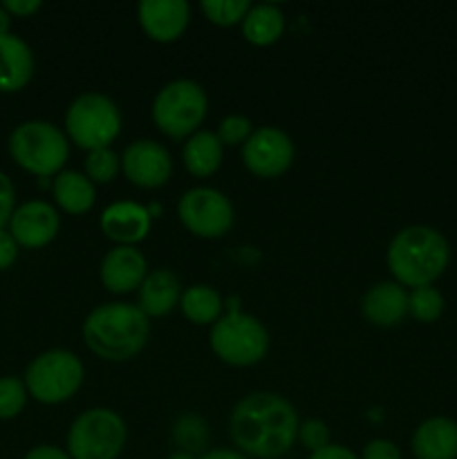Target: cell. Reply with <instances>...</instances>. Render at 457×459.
<instances>
[{"mask_svg": "<svg viewBox=\"0 0 457 459\" xmlns=\"http://www.w3.org/2000/svg\"><path fill=\"white\" fill-rule=\"evenodd\" d=\"M298 412L276 393H251L236 403L228 433L237 451L255 459H278L298 439Z\"/></svg>", "mask_w": 457, "mask_h": 459, "instance_id": "obj_1", "label": "cell"}, {"mask_svg": "<svg viewBox=\"0 0 457 459\" xmlns=\"http://www.w3.org/2000/svg\"><path fill=\"white\" fill-rule=\"evenodd\" d=\"M148 336L151 321L133 303H103L83 321L85 345L103 361H130L146 348Z\"/></svg>", "mask_w": 457, "mask_h": 459, "instance_id": "obj_2", "label": "cell"}, {"mask_svg": "<svg viewBox=\"0 0 457 459\" xmlns=\"http://www.w3.org/2000/svg\"><path fill=\"white\" fill-rule=\"evenodd\" d=\"M451 247L444 233L426 224H412L394 233L388 245L385 263L394 282L401 287L433 285L448 267Z\"/></svg>", "mask_w": 457, "mask_h": 459, "instance_id": "obj_3", "label": "cell"}, {"mask_svg": "<svg viewBox=\"0 0 457 459\" xmlns=\"http://www.w3.org/2000/svg\"><path fill=\"white\" fill-rule=\"evenodd\" d=\"M231 307L211 327V350L222 363L249 368L263 361L269 350V332L263 323L240 309V299L233 296Z\"/></svg>", "mask_w": 457, "mask_h": 459, "instance_id": "obj_4", "label": "cell"}, {"mask_svg": "<svg viewBox=\"0 0 457 459\" xmlns=\"http://www.w3.org/2000/svg\"><path fill=\"white\" fill-rule=\"evenodd\" d=\"M9 152L21 169L49 178L58 175L70 157L67 134L52 121H22L9 137Z\"/></svg>", "mask_w": 457, "mask_h": 459, "instance_id": "obj_5", "label": "cell"}, {"mask_svg": "<svg viewBox=\"0 0 457 459\" xmlns=\"http://www.w3.org/2000/svg\"><path fill=\"white\" fill-rule=\"evenodd\" d=\"M209 110L204 88L191 79H175L157 92L152 121L170 139H188L197 133Z\"/></svg>", "mask_w": 457, "mask_h": 459, "instance_id": "obj_6", "label": "cell"}, {"mask_svg": "<svg viewBox=\"0 0 457 459\" xmlns=\"http://www.w3.org/2000/svg\"><path fill=\"white\" fill-rule=\"evenodd\" d=\"M121 133V110L110 97L85 92L70 103L65 112V134L83 151L110 148Z\"/></svg>", "mask_w": 457, "mask_h": 459, "instance_id": "obj_7", "label": "cell"}, {"mask_svg": "<svg viewBox=\"0 0 457 459\" xmlns=\"http://www.w3.org/2000/svg\"><path fill=\"white\" fill-rule=\"evenodd\" d=\"M83 361L70 350H47L25 370L27 393L47 406H56L74 397L83 385Z\"/></svg>", "mask_w": 457, "mask_h": 459, "instance_id": "obj_8", "label": "cell"}, {"mask_svg": "<svg viewBox=\"0 0 457 459\" xmlns=\"http://www.w3.org/2000/svg\"><path fill=\"white\" fill-rule=\"evenodd\" d=\"M128 439V429L119 412L90 408L72 421L67 430V453L72 459H116Z\"/></svg>", "mask_w": 457, "mask_h": 459, "instance_id": "obj_9", "label": "cell"}, {"mask_svg": "<svg viewBox=\"0 0 457 459\" xmlns=\"http://www.w3.org/2000/svg\"><path fill=\"white\" fill-rule=\"evenodd\" d=\"M177 215L193 236L206 238V240L222 238L236 220L231 200L222 191L211 186L188 188L179 197Z\"/></svg>", "mask_w": 457, "mask_h": 459, "instance_id": "obj_10", "label": "cell"}, {"mask_svg": "<svg viewBox=\"0 0 457 459\" xmlns=\"http://www.w3.org/2000/svg\"><path fill=\"white\" fill-rule=\"evenodd\" d=\"M294 152V142L285 130L263 126L242 146V161L255 178L272 179L289 170Z\"/></svg>", "mask_w": 457, "mask_h": 459, "instance_id": "obj_11", "label": "cell"}, {"mask_svg": "<svg viewBox=\"0 0 457 459\" xmlns=\"http://www.w3.org/2000/svg\"><path fill=\"white\" fill-rule=\"evenodd\" d=\"M121 170L130 184L152 191V188L164 186L170 179L173 157L161 143L152 142V139H137V142L128 143L121 155Z\"/></svg>", "mask_w": 457, "mask_h": 459, "instance_id": "obj_12", "label": "cell"}, {"mask_svg": "<svg viewBox=\"0 0 457 459\" xmlns=\"http://www.w3.org/2000/svg\"><path fill=\"white\" fill-rule=\"evenodd\" d=\"M58 229H61L58 211L43 200L25 202L13 211L9 220V233L18 242V247H27V249L49 245L56 238Z\"/></svg>", "mask_w": 457, "mask_h": 459, "instance_id": "obj_13", "label": "cell"}, {"mask_svg": "<svg viewBox=\"0 0 457 459\" xmlns=\"http://www.w3.org/2000/svg\"><path fill=\"white\" fill-rule=\"evenodd\" d=\"M143 34L157 43H173L186 31L191 7L186 0H143L137 7Z\"/></svg>", "mask_w": 457, "mask_h": 459, "instance_id": "obj_14", "label": "cell"}, {"mask_svg": "<svg viewBox=\"0 0 457 459\" xmlns=\"http://www.w3.org/2000/svg\"><path fill=\"white\" fill-rule=\"evenodd\" d=\"M99 276L103 287L112 294H130L146 281L148 263L137 247L115 245L103 255Z\"/></svg>", "mask_w": 457, "mask_h": 459, "instance_id": "obj_15", "label": "cell"}, {"mask_svg": "<svg viewBox=\"0 0 457 459\" xmlns=\"http://www.w3.org/2000/svg\"><path fill=\"white\" fill-rule=\"evenodd\" d=\"M99 224L108 240L121 247H134L151 233L152 218L148 206L137 202H115L103 211Z\"/></svg>", "mask_w": 457, "mask_h": 459, "instance_id": "obj_16", "label": "cell"}, {"mask_svg": "<svg viewBox=\"0 0 457 459\" xmlns=\"http://www.w3.org/2000/svg\"><path fill=\"white\" fill-rule=\"evenodd\" d=\"M361 312L376 327H394L408 316V291L394 281L372 285L361 300Z\"/></svg>", "mask_w": 457, "mask_h": 459, "instance_id": "obj_17", "label": "cell"}, {"mask_svg": "<svg viewBox=\"0 0 457 459\" xmlns=\"http://www.w3.org/2000/svg\"><path fill=\"white\" fill-rule=\"evenodd\" d=\"M412 455L417 459H457V421L430 417L412 433Z\"/></svg>", "mask_w": 457, "mask_h": 459, "instance_id": "obj_18", "label": "cell"}, {"mask_svg": "<svg viewBox=\"0 0 457 459\" xmlns=\"http://www.w3.org/2000/svg\"><path fill=\"white\" fill-rule=\"evenodd\" d=\"M34 74V52L16 34L0 36V92L25 88Z\"/></svg>", "mask_w": 457, "mask_h": 459, "instance_id": "obj_19", "label": "cell"}, {"mask_svg": "<svg viewBox=\"0 0 457 459\" xmlns=\"http://www.w3.org/2000/svg\"><path fill=\"white\" fill-rule=\"evenodd\" d=\"M179 299H182V285L170 269L148 272L146 281L139 287V309L148 318L170 314L175 305H179Z\"/></svg>", "mask_w": 457, "mask_h": 459, "instance_id": "obj_20", "label": "cell"}, {"mask_svg": "<svg viewBox=\"0 0 457 459\" xmlns=\"http://www.w3.org/2000/svg\"><path fill=\"white\" fill-rule=\"evenodd\" d=\"M224 160V146L218 134L211 130H197L186 139L182 148V161L186 170L195 178H211L218 173Z\"/></svg>", "mask_w": 457, "mask_h": 459, "instance_id": "obj_21", "label": "cell"}, {"mask_svg": "<svg viewBox=\"0 0 457 459\" xmlns=\"http://www.w3.org/2000/svg\"><path fill=\"white\" fill-rule=\"evenodd\" d=\"M52 191L56 204L70 215L88 213L94 202H97L94 184L85 178V173H79V170H61L54 178Z\"/></svg>", "mask_w": 457, "mask_h": 459, "instance_id": "obj_22", "label": "cell"}, {"mask_svg": "<svg viewBox=\"0 0 457 459\" xmlns=\"http://www.w3.org/2000/svg\"><path fill=\"white\" fill-rule=\"evenodd\" d=\"M282 31H285V13L278 4L272 3L251 4L242 21V34L251 45H258V48L273 45L280 39Z\"/></svg>", "mask_w": 457, "mask_h": 459, "instance_id": "obj_23", "label": "cell"}, {"mask_svg": "<svg viewBox=\"0 0 457 459\" xmlns=\"http://www.w3.org/2000/svg\"><path fill=\"white\" fill-rule=\"evenodd\" d=\"M179 307L193 325H211L222 316V296L209 285H193L182 291Z\"/></svg>", "mask_w": 457, "mask_h": 459, "instance_id": "obj_24", "label": "cell"}, {"mask_svg": "<svg viewBox=\"0 0 457 459\" xmlns=\"http://www.w3.org/2000/svg\"><path fill=\"white\" fill-rule=\"evenodd\" d=\"M173 439L179 444L184 453H202L209 444V426L197 415H182L173 426Z\"/></svg>", "mask_w": 457, "mask_h": 459, "instance_id": "obj_25", "label": "cell"}, {"mask_svg": "<svg viewBox=\"0 0 457 459\" xmlns=\"http://www.w3.org/2000/svg\"><path fill=\"white\" fill-rule=\"evenodd\" d=\"M444 296L437 287H417L408 294V314L419 323H435L444 314Z\"/></svg>", "mask_w": 457, "mask_h": 459, "instance_id": "obj_26", "label": "cell"}, {"mask_svg": "<svg viewBox=\"0 0 457 459\" xmlns=\"http://www.w3.org/2000/svg\"><path fill=\"white\" fill-rule=\"evenodd\" d=\"M202 13L206 21L220 27H233L242 25L246 12L251 9L249 0H204L200 4Z\"/></svg>", "mask_w": 457, "mask_h": 459, "instance_id": "obj_27", "label": "cell"}, {"mask_svg": "<svg viewBox=\"0 0 457 459\" xmlns=\"http://www.w3.org/2000/svg\"><path fill=\"white\" fill-rule=\"evenodd\" d=\"M121 157L112 148H99L88 152L85 160V178L92 184H108L119 175Z\"/></svg>", "mask_w": 457, "mask_h": 459, "instance_id": "obj_28", "label": "cell"}, {"mask_svg": "<svg viewBox=\"0 0 457 459\" xmlns=\"http://www.w3.org/2000/svg\"><path fill=\"white\" fill-rule=\"evenodd\" d=\"M27 385L18 377H0V420H13L27 403Z\"/></svg>", "mask_w": 457, "mask_h": 459, "instance_id": "obj_29", "label": "cell"}, {"mask_svg": "<svg viewBox=\"0 0 457 459\" xmlns=\"http://www.w3.org/2000/svg\"><path fill=\"white\" fill-rule=\"evenodd\" d=\"M254 133V126L246 117L242 115H228L220 121L218 126V139L222 146H245L246 139Z\"/></svg>", "mask_w": 457, "mask_h": 459, "instance_id": "obj_30", "label": "cell"}, {"mask_svg": "<svg viewBox=\"0 0 457 459\" xmlns=\"http://www.w3.org/2000/svg\"><path fill=\"white\" fill-rule=\"evenodd\" d=\"M298 439L309 453H316L321 448L330 446V429H327L325 421L321 420H307L300 424L298 429Z\"/></svg>", "mask_w": 457, "mask_h": 459, "instance_id": "obj_31", "label": "cell"}, {"mask_svg": "<svg viewBox=\"0 0 457 459\" xmlns=\"http://www.w3.org/2000/svg\"><path fill=\"white\" fill-rule=\"evenodd\" d=\"M13 204H16V188H13L12 179L0 170V229L12 220Z\"/></svg>", "mask_w": 457, "mask_h": 459, "instance_id": "obj_32", "label": "cell"}, {"mask_svg": "<svg viewBox=\"0 0 457 459\" xmlns=\"http://www.w3.org/2000/svg\"><path fill=\"white\" fill-rule=\"evenodd\" d=\"M361 459H403L401 451L397 444L388 442V439H372L363 448Z\"/></svg>", "mask_w": 457, "mask_h": 459, "instance_id": "obj_33", "label": "cell"}, {"mask_svg": "<svg viewBox=\"0 0 457 459\" xmlns=\"http://www.w3.org/2000/svg\"><path fill=\"white\" fill-rule=\"evenodd\" d=\"M18 258V242L4 229H0V272L9 269Z\"/></svg>", "mask_w": 457, "mask_h": 459, "instance_id": "obj_34", "label": "cell"}, {"mask_svg": "<svg viewBox=\"0 0 457 459\" xmlns=\"http://www.w3.org/2000/svg\"><path fill=\"white\" fill-rule=\"evenodd\" d=\"M309 459H361L354 455V451H349L348 446H341V444H330V446L321 448L316 453H309Z\"/></svg>", "mask_w": 457, "mask_h": 459, "instance_id": "obj_35", "label": "cell"}, {"mask_svg": "<svg viewBox=\"0 0 457 459\" xmlns=\"http://www.w3.org/2000/svg\"><path fill=\"white\" fill-rule=\"evenodd\" d=\"M3 7L13 16H31L40 9V0H4Z\"/></svg>", "mask_w": 457, "mask_h": 459, "instance_id": "obj_36", "label": "cell"}, {"mask_svg": "<svg viewBox=\"0 0 457 459\" xmlns=\"http://www.w3.org/2000/svg\"><path fill=\"white\" fill-rule=\"evenodd\" d=\"M25 459H72V457H70V453L63 451V448L43 444V446L31 448V451L25 455Z\"/></svg>", "mask_w": 457, "mask_h": 459, "instance_id": "obj_37", "label": "cell"}, {"mask_svg": "<svg viewBox=\"0 0 457 459\" xmlns=\"http://www.w3.org/2000/svg\"><path fill=\"white\" fill-rule=\"evenodd\" d=\"M197 459H249V457L242 455L240 451H231V448H213V451L202 453V457Z\"/></svg>", "mask_w": 457, "mask_h": 459, "instance_id": "obj_38", "label": "cell"}, {"mask_svg": "<svg viewBox=\"0 0 457 459\" xmlns=\"http://www.w3.org/2000/svg\"><path fill=\"white\" fill-rule=\"evenodd\" d=\"M9 25H12V13L0 4V36L9 34Z\"/></svg>", "mask_w": 457, "mask_h": 459, "instance_id": "obj_39", "label": "cell"}, {"mask_svg": "<svg viewBox=\"0 0 457 459\" xmlns=\"http://www.w3.org/2000/svg\"><path fill=\"white\" fill-rule=\"evenodd\" d=\"M168 459H197V457L191 455V453L177 451V453H173V455H168Z\"/></svg>", "mask_w": 457, "mask_h": 459, "instance_id": "obj_40", "label": "cell"}]
</instances>
